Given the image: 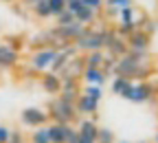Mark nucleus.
I'll return each instance as SVG.
<instances>
[{
	"instance_id": "f257e3e1",
	"label": "nucleus",
	"mask_w": 158,
	"mask_h": 143,
	"mask_svg": "<svg viewBox=\"0 0 158 143\" xmlns=\"http://www.w3.org/2000/svg\"><path fill=\"white\" fill-rule=\"evenodd\" d=\"M152 73V59L149 53H134L127 51L125 55H121L116 59V66H114V75L116 77H125L130 81H147Z\"/></svg>"
},
{
	"instance_id": "f03ea898",
	"label": "nucleus",
	"mask_w": 158,
	"mask_h": 143,
	"mask_svg": "<svg viewBox=\"0 0 158 143\" xmlns=\"http://www.w3.org/2000/svg\"><path fill=\"white\" fill-rule=\"evenodd\" d=\"M46 112H48L51 124H66V126H73V121L79 117L73 101H66V99H62L59 95L48 101Z\"/></svg>"
},
{
	"instance_id": "7ed1b4c3",
	"label": "nucleus",
	"mask_w": 158,
	"mask_h": 143,
	"mask_svg": "<svg viewBox=\"0 0 158 143\" xmlns=\"http://www.w3.org/2000/svg\"><path fill=\"white\" fill-rule=\"evenodd\" d=\"M103 35H106V29H90V27H86L84 35L75 42L77 53H79V51H84V53L103 51Z\"/></svg>"
},
{
	"instance_id": "20e7f679",
	"label": "nucleus",
	"mask_w": 158,
	"mask_h": 143,
	"mask_svg": "<svg viewBox=\"0 0 158 143\" xmlns=\"http://www.w3.org/2000/svg\"><path fill=\"white\" fill-rule=\"evenodd\" d=\"M103 49L108 51L106 55H112V57H121L127 53V44H125V37L118 35L116 29H106V35H103Z\"/></svg>"
},
{
	"instance_id": "39448f33",
	"label": "nucleus",
	"mask_w": 158,
	"mask_h": 143,
	"mask_svg": "<svg viewBox=\"0 0 158 143\" xmlns=\"http://www.w3.org/2000/svg\"><path fill=\"white\" fill-rule=\"evenodd\" d=\"M20 121L27 126V128H42V126H48L51 119H48V112L37 108V106H31V108H24L20 112Z\"/></svg>"
},
{
	"instance_id": "423d86ee",
	"label": "nucleus",
	"mask_w": 158,
	"mask_h": 143,
	"mask_svg": "<svg viewBox=\"0 0 158 143\" xmlns=\"http://www.w3.org/2000/svg\"><path fill=\"white\" fill-rule=\"evenodd\" d=\"M125 44H127V51H134V53H149V46H152V35L143 33V31H134L125 37Z\"/></svg>"
},
{
	"instance_id": "0eeeda50",
	"label": "nucleus",
	"mask_w": 158,
	"mask_h": 143,
	"mask_svg": "<svg viewBox=\"0 0 158 143\" xmlns=\"http://www.w3.org/2000/svg\"><path fill=\"white\" fill-rule=\"evenodd\" d=\"M55 55H57V51H55V49H51V46H44V49L35 51V53L31 55V68H33V71H37V73L46 71V68L51 66V62L55 59Z\"/></svg>"
},
{
	"instance_id": "6e6552de",
	"label": "nucleus",
	"mask_w": 158,
	"mask_h": 143,
	"mask_svg": "<svg viewBox=\"0 0 158 143\" xmlns=\"http://www.w3.org/2000/svg\"><path fill=\"white\" fill-rule=\"evenodd\" d=\"M154 95H156V88L149 81H134V90H132L130 101H134V104H145V101L154 99Z\"/></svg>"
},
{
	"instance_id": "1a4fd4ad",
	"label": "nucleus",
	"mask_w": 158,
	"mask_h": 143,
	"mask_svg": "<svg viewBox=\"0 0 158 143\" xmlns=\"http://www.w3.org/2000/svg\"><path fill=\"white\" fill-rule=\"evenodd\" d=\"M20 53L11 44H0V71H9L18 64Z\"/></svg>"
},
{
	"instance_id": "9d476101",
	"label": "nucleus",
	"mask_w": 158,
	"mask_h": 143,
	"mask_svg": "<svg viewBox=\"0 0 158 143\" xmlns=\"http://www.w3.org/2000/svg\"><path fill=\"white\" fill-rule=\"evenodd\" d=\"M75 108H77V115H84V117H94L99 112V101L97 99H90L86 95H79L77 101H75Z\"/></svg>"
},
{
	"instance_id": "9b49d317",
	"label": "nucleus",
	"mask_w": 158,
	"mask_h": 143,
	"mask_svg": "<svg viewBox=\"0 0 158 143\" xmlns=\"http://www.w3.org/2000/svg\"><path fill=\"white\" fill-rule=\"evenodd\" d=\"M40 86H42V90L48 93V95H59V90H62V79H59V75H55V73H44L40 77Z\"/></svg>"
},
{
	"instance_id": "f8f14e48",
	"label": "nucleus",
	"mask_w": 158,
	"mask_h": 143,
	"mask_svg": "<svg viewBox=\"0 0 158 143\" xmlns=\"http://www.w3.org/2000/svg\"><path fill=\"white\" fill-rule=\"evenodd\" d=\"M106 73L101 71V68H90V66H86L84 68V73H81V79L86 81L88 86H101L103 81H106Z\"/></svg>"
},
{
	"instance_id": "ddd939ff",
	"label": "nucleus",
	"mask_w": 158,
	"mask_h": 143,
	"mask_svg": "<svg viewBox=\"0 0 158 143\" xmlns=\"http://www.w3.org/2000/svg\"><path fill=\"white\" fill-rule=\"evenodd\" d=\"M48 136H51V143H66V136H68V130L73 126H66V124H48Z\"/></svg>"
},
{
	"instance_id": "4468645a",
	"label": "nucleus",
	"mask_w": 158,
	"mask_h": 143,
	"mask_svg": "<svg viewBox=\"0 0 158 143\" xmlns=\"http://www.w3.org/2000/svg\"><path fill=\"white\" fill-rule=\"evenodd\" d=\"M77 132H79V136H86V139H90V141H97L99 126H97L94 117H92V119H84V121H79V126H77Z\"/></svg>"
},
{
	"instance_id": "2eb2a0df",
	"label": "nucleus",
	"mask_w": 158,
	"mask_h": 143,
	"mask_svg": "<svg viewBox=\"0 0 158 143\" xmlns=\"http://www.w3.org/2000/svg\"><path fill=\"white\" fill-rule=\"evenodd\" d=\"M106 59V53L103 51H90L84 55V66H90V68H101Z\"/></svg>"
},
{
	"instance_id": "dca6fc26",
	"label": "nucleus",
	"mask_w": 158,
	"mask_h": 143,
	"mask_svg": "<svg viewBox=\"0 0 158 143\" xmlns=\"http://www.w3.org/2000/svg\"><path fill=\"white\" fill-rule=\"evenodd\" d=\"M75 20H77V22H81L84 27H88V24H92L94 20H97V11H92V9H88V7H84L79 13H75Z\"/></svg>"
},
{
	"instance_id": "f3484780",
	"label": "nucleus",
	"mask_w": 158,
	"mask_h": 143,
	"mask_svg": "<svg viewBox=\"0 0 158 143\" xmlns=\"http://www.w3.org/2000/svg\"><path fill=\"white\" fill-rule=\"evenodd\" d=\"M31 143H51V136H48V128L42 126V128H35L29 136Z\"/></svg>"
},
{
	"instance_id": "a211bd4d",
	"label": "nucleus",
	"mask_w": 158,
	"mask_h": 143,
	"mask_svg": "<svg viewBox=\"0 0 158 143\" xmlns=\"http://www.w3.org/2000/svg\"><path fill=\"white\" fill-rule=\"evenodd\" d=\"M31 9H33V13H35L40 20L51 18V9H48V2H46V0H37V2H35Z\"/></svg>"
},
{
	"instance_id": "6ab92c4d",
	"label": "nucleus",
	"mask_w": 158,
	"mask_h": 143,
	"mask_svg": "<svg viewBox=\"0 0 158 143\" xmlns=\"http://www.w3.org/2000/svg\"><path fill=\"white\" fill-rule=\"evenodd\" d=\"M134 7H123V9H118V15H121V24H136V20H134Z\"/></svg>"
},
{
	"instance_id": "aec40b11",
	"label": "nucleus",
	"mask_w": 158,
	"mask_h": 143,
	"mask_svg": "<svg viewBox=\"0 0 158 143\" xmlns=\"http://www.w3.org/2000/svg\"><path fill=\"white\" fill-rule=\"evenodd\" d=\"M48 2V9H51V15L57 18L62 11H66V0H46Z\"/></svg>"
},
{
	"instance_id": "412c9836",
	"label": "nucleus",
	"mask_w": 158,
	"mask_h": 143,
	"mask_svg": "<svg viewBox=\"0 0 158 143\" xmlns=\"http://www.w3.org/2000/svg\"><path fill=\"white\" fill-rule=\"evenodd\" d=\"M81 95H86V97H90V99H97V101H101V95H103V90H101V86H84L81 88Z\"/></svg>"
},
{
	"instance_id": "4be33fe9",
	"label": "nucleus",
	"mask_w": 158,
	"mask_h": 143,
	"mask_svg": "<svg viewBox=\"0 0 158 143\" xmlns=\"http://www.w3.org/2000/svg\"><path fill=\"white\" fill-rule=\"evenodd\" d=\"M97 143H114V132H112L110 128H101V126H99Z\"/></svg>"
},
{
	"instance_id": "5701e85b",
	"label": "nucleus",
	"mask_w": 158,
	"mask_h": 143,
	"mask_svg": "<svg viewBox=\"0 0 158 143\" xmlns=\"http://www.w3.org/2000/svg\"><path fill=\"white\" fill-rule=\"evenodd\" d=\"M127 81H130V79H125V77H114V81H112V93H114V95H121L123 88L127 86Z\"/></svg>"
},
{
	"instance_id": "b1692460",
	"label": "nucleus",
	"mask_w": 158,
	"mask_h": 143,
	"mask_svg": "<svg viewBox=\"0 0 158 143\" xmlns=\"http://www.w3.org/2000/svg\"><path fill=\"white\" fill-rule=\"evenodd\" d=\"M75 22V15L70 11H62L57 15V27H66V24H73Z\"/></svg>"
},
{
	"instance_id": "393cba45",
	"label": "nucleus",
	"mask_w": 158,
	"mask_h": 143,
	"mask_svg": "<svg viewBox=\"0 0 158 143\" xmlns=\"http://www.w3.org/2000/svg\"><path fill=\"white\" fill-rule=\"evenodd\" d=\"M81 9H84V2H81V0H70V2H66V11H70L73 15L79 13Z\"/></svg>"
},
{
	"instance_id": "a878e982",
	"label": "nucleus",
	"mask_w": 158,
	"mask_h": 143,
	"mask_svg": "<svg viewBox=\"0 0 158 143\" xmlns=\"http://www.w3.org/2000/svg\"><path fill=\"white\" fill-rule=\"evenodd\" d=\"M84 2V7H88V9H92V11H101L103 9V0H81Z\"/></svg>"
},
{
	"instance_id": "bb28decb",
	"label": "nucleus",
	"mask_w": 158,
	"mask_h": 143,
	"mask_svg": "<svg viewBox=\"0 0 158 143\" xmlns=\"http://www.w3.org/2000/svg\"><path fill=\"white\" fill-rule=\"evenodd\" d=\"M106 5L108 7H116V9H123V7H132V0H108Z\"/></svg>"
},
{
	"instance_id": "cd10ccee",
	"label": "nucleus",
	"mask_w": 158,
	"mask_h": 143,
	"mask_svg": "<svg viewBox=\"0 0 158 143\" xmlns=\"http://www.w3.org/2000/svg\"><path fill=\"white\" fill-rule=\"evenodd\" d=\"M9 136H11V128L0 126V143H9Z\"/></svg>"
},
{
	"instance_id": "c85d7f7f",
	"label": "nucleus",
	"mask_w": 158,
	"mask_h": 143,
	"mask_svg": "<svg viewBox=\"0 0 158 143\" xmlns=\"http://www.w3.org/2000/svg\"><path fill=\"white\" fill-rule=\"evenodd\" d=\"M9 143H24V134L20 130H11V136H9Z\"/></svg>"
},
{
	"instance_id": "c756f323",
	"label": "nucleus",
	"mask_w": 158,
	"mask_h": 143,
	"mask_svg": "<svg viewBox=\"0 0 158 143\" xmlns=\"http://www.w3.org/2000/svg\"><path fill=\"white\" fill-rule=\"evenodd\" d=\"M66 143H79V132L75 128L68 130V136H66Z\"/></svg>"
},
{
	"instance_id": "7c9ffc66",
	"label": "nucleus",
	"mask_w": 158,
	"mask_h": 143,
	"mask_svg": "<svg viewBox=\"0 0 158 143\" xmlns=\"http://www.w3.org/2000/svg\"><path fill=\"white\" fill-rule=\"evenodd\" d=\"M132 90H134V81H127V86L123 88V93L118 95V97H123V99H130V97H132Z\"/></svg>"
},
{
	"instance_id": "2f4dec72",
	"label": "nucleus",
	"mask_w": 158,
	"mask_h": 143,
	"mask_svg": "<svg viewBox=\"0 0 158 143\" xmlns=\"http://www.w3.org/2000/svg\"><path fill=\"white\" fill-rule=\"evenodd\" d=\"M106 13H108V15H116V13H118V9H116V7H108V5H106Z\"/></svg>"
},
{
	"instance_id": "473e14b6",
	"label": "nucleus",
	"mask_w": 158,
	"mask_h": 143,
	"mask_svg": "<svg viewBox=\"0 0 158 143\" xmlns=\"http://www.w3.org/2000/svg\"><path fill=\"white\" fill-rule=\"evenodd\" d=\"M5 2H15V0H5Z\"/></svg>"
},
{
	"instance_id": "72a5a7b5",
	"label": "nucleus",
	"mask_w": 158,
	"mask_h": 143,
	"mask_svg": "<svg viewBox=\"0 0 158 143\" xmlns=\"http://www.w3.org/2000/svg\"><path fill=\"white\" fill-rule=\"evenodd\" d=\"M154 143H158V134H156V141H154Z\"/></svg>"
},
{
	"instance_id": "f704fd0d",
	"label": "nucleus",
	"mask_w": 158,
	"mask_h": 143,
	"mask_svg": "<svg viewBox=\"0 0 158 143\" xmlns=\"http://www.w3.org/2000/svg\"><path fill=\"white\" fill-rule=\"evenodd\" d=\"M66 2H70V0H66Z\"/></svg>"
},
{
	"instance_id": "c9c22d12",
	"label": "nucleus",
	"mask_w": 158,
	"mask_h": 143,
	"mask_svg": "<svg viewBox=\"0 0 158 143\" xmlns=\"http://www.w3.org/2000/svg\"><path fill=\"white\" fill-rule=\"evenodd\" d=\"M103 2H108V0H103Z\"/></svg>"
},
{
	"instance_id": "e433bc0d",
	"label": "nucleus",
	"mask_w": 158,
	"mask_h": 143,
	"mask_svg": "<svg viewBox=\"0 0 158 143\" xmlns=\"http://www.w3.org/2000/svg\"><path fill=\"white\" fill-rule=\"evenodd\" d=\"M123 143H127V141H123Z\"/></svg>"
}]
</instances>
